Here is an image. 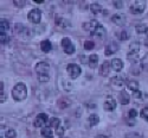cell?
Listing matches in <instances>:
<instances>
[{
  "label": "cell",
  "instance_id": "cell-39",
  "mask_svg": "<svg viewBox=\"0 0 148 138\" xmlns=\"http://www.w3.org/2000/svg\"><path fill=\"white\" fill-rule=\"evenodd\" d=\"M113 4H114V6H115V7H119V8H121V7H122V5H123V3H122V1H114Z\"/></svg>",
  "mask_w": 148,
  "mask_h": 138
},
{
  "label": "cell",
  "instance_id": "cell-10",
  "mask_svg": "<svg viewBox=\"0 0 148 138\" xmlns=\"http://www.w3.org/2000/svg\"><path fill=\"white\" fill-rule=\"evenodd\" d=\"M110 66H112V69L115 71H121L123 68V62L120 58H114L110 62Z\"/></svg>",
  "mask_w": 148,
  "mask_h": 138
},
{
  "label": "cell",
  "instance_id": "cell-44",
  "mask_svg": "<svg viewBox=\"0 0 148 138\" xmlns=\"http://www.w3.org/2000/svg\"><path fill=\"white\" fill-rule=\"evenodd\" d=\"M145 44L148 46V32H147V38H146V41H145Z\"/></svg>",
  "mask_w": 148,
  "mask_h": 138
},
{
  "label": "cell",
  "instance_id": "cell-26",
  "mask_svg": "<svg viewBox=\"0 0 148 138\" xmlns=\"http://www.w3.org/2000/svg\"><path fill=\"white\" fill-rule=\"evenodd\" d=\"M136 31L139 33H147L148 32V28L146 26L145 24H140V25H138V26H136Z\"/></svg>",
  "mask_w": 148,
  "mask_h": 138
},
{
  "label": "cell",
  "instance_id": "cell-9",
  "mask_svg": "<svg viewBox=\"0 0 148 138\" xmlns=\"http://www.w3.org/2000/svg\"><path fill=\"white\" fill-rule=\"evenodd\" d=\"M110 68H112V66H110V63L108 61H104L102 66L100 67V75L101 76H107V75H109V71H110Z\"/></svg>",
  "mask_w": 148,
  "mask_h": 138
},
{
  "label": "cell",
  "instance_id": "cell-32",
  "mask_svg": "<svg viewBox=\"0 0 148 138\" xmlns=\"http://www.w3.org/2000/svg\"><path fill=\"white\" fill-rule=\"evenodd\" d=\"M58 106H59L60 108H65V107L69 106V103L65 101V100H58Z\"/></svg>",
  "mask_w": 148,
  "mask_h": 138
},
{
  "label": "cell",
  "instance_id": "cell-34",
  "mask_svg": "<svg viewBox=\"0 0 148 138\" xmlns=\"http://www.w3.org/2000/svg\"><path fill=\"white\" fill-rule=\"evenodd\" d=\"M128 38H129L128 32H127V31H122V32H121V37H120V40L125 41V40H128Z\"/></svg>",
  "mask_w": 148,
  "mask_h": 138
},
{
  "label": "cell",
  "instance_id": "cell-35",
  "mask_svg": "<svg viewBox=\"0 0 148 138\" xmlns=\"http://www.w3.org/2000/svg\"><path fill=\"white\" fill-rule=\"evenodd\" d=\"M136 116H138V112H136V110L132 108V110L129 111V118H136Z\"/></svg>",
  "mask_w": 148,
  "mask_h": 138
},
{
  "label": "cell",
  "instance_id": "cell-3",
  "mask_svg": "<svg viewBox=\"0 0 148 138\" xmlns=\"http://www.w3.org/2000/svg\"><path fill=\"white\" fill-rule=\"evenodd\" d=\"M146 10V1L143 0H138V1H134L130 7H129V11L134 15H140Z\"/></svg>",
  "mask_w": 148,
  "mask_h": 138
},
{
  "label": "cell",
  "instance_id": "cell-15",
  "mask_svg": "<svg viewBox=\"0 0 148 138\" xmlns=\"http://www.w3.org/2000/svg\"><path fill=\"white\" fill-rule=\"evenodd\" d=\"M129 100H130V96H129L127 91H122L120 93V103L121 104L127 105V104H129Z\"/></svg>",
  "mask_w": 148,
  "mask_h": 138
},
{
  "label": "cell",
  "instance_id": "cell-20",
  "mask_svg": "<svg viewBox=\"0 0 148 138\" xmlns=\"http://www.w3.org/2000/svg\"><path fill=\"white\" fill-rule=\"evenodd\" d=\"M139 58V50H129L128 53V60L134 62Z\"/></svg>",
  "mask_w": 148,
  "mask_h": 138
},
{
  "label": "cell",
  "instance_id": "cell-29",
  "mask_svg": "<svg viewBox=\"0 0 148 138\" xmlns=\"http://www.w3.org/2000/svg\"><path fill=\"white\" fill-rule=\"evenodd\" d=\"M94 46H95V44H94V42H91V41H85V42H84V49H85V50H92Z\"/></svg>",
  "mask_w": 148,
  "mask_h": 138
},
{
  "label": "cell",
  "instance_id": "cell-12",
  "mask_svg": "<svg viewBox=\"0 0 148 138\" xmlns=\"http://www.w3.org/2000/svg\"><path fill=\"white\" fill-rule=\"evenodd\" d=\"M117 50H119V45H117L116 43H110L109 45L106 46V49H104V54H106L107 56H109V55H113L114 53H116Z\"/></svg>",
  "mask_w": 148,
  "mask_h": 138
},
{
  "label": "cell",
  "instance_id": "cell-5",
  "mask_svg": "<svg viewBox=\"0 0 148 138\" xmlns=\"http://www.w3.org/2000/svg\"><path fill=\"white\" fill-rule=\"evenodd\" d=\"M66 70H68V73H69V75H70L71 79L78 78L79 74H81V71H82L81 67L77 66V64H75V63H70V64L66 67Z\"/></svg>",
  "mask_w": 148,
  "mask_h": 138
},
{
  "label": "cell",
  "instance_id": "cell-16",
  "mask_svg": "<svg viewBox=\"0 0 148 138\" xmlns=\"http://www.w3.org/2000/svg\"><path fill=\"white\" fill-rule=\"evenodd\" d=\"M112 85L115 87H123L125 86V79H122L120 76H115L112 79Z\"/></svg>",
  "mask_w": 148,
  "mask_h": 138
},
{
  "label": "cell",
  "instance_id": "cell-38",
  "mask_svg": "<svg viewBox=\"0 0 148 138\" xmlns=\"http://www.w3.org/2000/svg\"><path fill=\"white\" fill-rule=\"evenodd\" d=\"M139 49H140V46H139V43L138 42L130 44V50H139Z\"/></svg>",
  "mask_w": 148,
  "mask_h": 138
},
{
  "label": "cell",
  "instance_id": "cell-27",
  "mask_svg": "<svg viewBox=\"0 0 148 138\" xmlns=\"http://www.w3.org/2000/svg\"><path fill=\"white\" fill-rule=\"evenodd\" d=\"M10 37L6 35V33H0V42H1V44H7L10 42Z\"/></svg>",
  "mask_w": 148,
  "mask_h": 138
},
{
  "label": "cell",
  "instance_id": "cell-11",
  "mask_svg": "<svg viewBox=\"0 0 148 138\" xmlns=\"http://www.w3.org/2000/svg\"><path fill=\"white\" fill-rule=\"evenodd\" d=\"M112 20L116 24V25H123L126 23V16L125 15H122V13H116V15H114L113 17H112Z\"/></svg>",
  "mask_w": 148,
  "mask_h": 138
},
{
  "label": "cell",
  "instance_id": "cell-21",
  "mask_svg": "<svg viewBox=\"0 0 148 138\" xmlns=\"http://www.w3.org/2000/svg\"><path fill=\"white\" fill-rule=\"evenodd\" d=\"M42 135H43V137H45V138H53L52 137V130H51V128L50 126H45V128H43V130H42Z\"/></svg>",
  "mask_w": 148,
  "mask_h": 138
},
{
  "label": "cell",
  "instance_id": "cell-19",
  "mask_svg": "<svg viewBox=\"0 0 148 138\" xmlns=\"http://www.w3.org/2000/svg\"><path fill=\"white\" fill-rule=\"evenodd\" d=\"M127 87L129 89H132L133 92H136V91H139V82L129 80V81H127Z\"/></svg>",
  "mask_w": 148,
  "mask_h": 138
},
{
  "label": "cell",
  "instance_id": "cell-36",
  "mask_svg": "<svg viewBox=\"0 0 148 138\" xmlns=\"http://www.w3.org/2000/svg\"><path fill=\"white\" fill-rule=\"evenodd\" d=\"M13 4H14L17 7H23L24 5L26 4V1H24V0H23V1H18V0H14V1H13Z\"/></svg>",
  "mask_w": 148,
  "mask_h": 138
},
{
  "label": "cell",
  "instance_id": "cell-7",
  "mask_svg": "<svg viewBox=\"0 0 148 138\" xmlns=\"http://www.w3.org/2000/svg\"><path fill=\"white\" fill-rule=\"evenodd\" d=\"M62 46H63V50L65 54L71 55L75 53V45L72 44V42L69 38H63V41H62Z\"/></svg>",
  "mask_w": 148,
  "mask_h": 138
},
{
  "label": "cell",
  "instance_id": "cell-37",
  "mask_svg": "<svg viewBox=\"0 0 148 138\" xmlns=\"http://www.w3.org/2000/svg\"><path fill=\"white\" fill-rule=\"evenodd\" d=\"M142 68H143L145 70H147V71H148V57H147V58H145V60L142 61Z\"/></svg>",
  "mask_w": 148,
  "mask_h": 138
},
{
  "label": "cell",
  "instance_id": "cell-42",
  "mask_svg": "<svg viewBox=\"0 0 148 138\" xmlns=\"http://www.w3.org/2000/svg\"><path fill=\"white\" fill-rule=\"evenodd\" d=\"M95 138H108V137H106V136H103V135H98V136H96Z\"/></svg>",
  "mask_w": 148,
  "mask_h": 138
},
{
  "label": "cell",
  "instance_id": "cell-1",
  "mask_svg": "<svg viewBox=\"0 0 148 138\" xmlns=\"http://www.w3.org/2000/svg\"><path fill=\"white\" fill-rule=\"evenodd\" d=\"M49 71H50V67H49V64L45 63V62H40V63L36 66V73L38 74V80L40 82H46L50 80Z\"/></svg>",
  "mask_w": 148,
  "mask_h": 138
},
{
  "label": "cell",
  "instance_id": "cell-4",
  "mask_svg": "<svg viewBox=\"0 0 148 138\" xmlns=\"http://www.w3.org/2000/svg\"><path fill=\"white\" fill-rule=\"evenodd\" d=\"M27 18L30 21L34 23V24H38L40 23V19H42V12L39 8H33L29 12V15H27Z\"/></svg>",
  "mask_w": 148,
  "mask_h": 138
},
{
  "label": "cell",
  "instance_id": "cell-40",
  "mask_svg": "<svg viewBox=\"0 0 148 138\" xmlns=\"http://www.w3.org/2000/svg\"><path fill=\"white\" fill-rule=\"evenodd\" d=\"M126 138H132V137H130V135H127ZM133 138H142V135H141V133H138V135L133 136Z\"/></svg>",
  "mask_w": 148,
  "mask_h": 138
},
{
  "label": "cell",
  "instance_id": "cell-24",
  "mask_svg": "<svg viewBox=\"0 0 148 138\" xmlns=\"http://www.w3.org/2000/svg\"><path fill=\"white\" fill-rule=\"evenodd\" d=\"M8 29H10L8 21L7 20H1V23H0V31H1V33H5Z\"/></svg>",
  "mask_w": 148,
  "mask_h": 138
},
{
  "label": "cell",
  "instance_id": "cell-8",
  "mask_svg": "<svg viewBox=\"0 0 148 138\" xmlns=\"http://www.w3.org/2000/svg\"><path fill=\"white\" fill-rule=\"evenodd\" d=\"M97 26H98V23H97V20H95V19H92V20H90V21H88V23H84V24H83V29H84L85 31H89L91 35H92V32L96 30Z\"/></svg>",
  "mask_w": 148,
  "mask_h": 138
},
{
  "label": "cell",
  "instance_id": "cell-2",
  "mask_svg": "<svg viewBox=\"0 0 148 138\" xmlns=\"http://www.w3.org/2000/svg\"><path fill=\"white\" fill-rule=\"evenodd\" d=\"M12 95L17 100V101H20V100H24L27 95V88L25 83H17L14 86V88L12 89Z\"/></svg>",
  "mask_w": 148,
  "mask_h": 138
},
{
  "label": "cell",
  "instance_id": "cell-28",
  "mask_svg": "<svg viewBox=\"0 0 148 138\" xmlns=\"http://www.w3.org/2000/svg\"><path fill=\"white\" fill-rule=\"evenodd\" d=\"M140 116H141V118H142V119H145V120H147V121H148V107H145V108H142V110H141Z\"/></svg>",
  "mask_w": 148,
  "mask_h": 138
},
{
  "label": "cell",
  "instance_id": "cell-18",
  "mask_svg": "<svg viewBox=\"0 0 148 138\" xmlns=\"http://www.w3.org/2000/svg\"><path fill=\"white\" fill-rule=\"evenodd\" d=\"M40 49L43 50L44 53H49V51H50V50L52 49V45H51L50 41H43L40 43Z\"/></svg>",
  "mask_w": 148,
  "mask_h": 138
},
{
  "label": "cell",
  "instance_id": "cell-13",
  "mask_svg": "<svg viewBox=\"0 0 148 138\" xmlns=\"http://www.w3.org/2000/svg\"><path fill=\"white\" fill-rule=\"evenodd\" d=\"M106 29L102 26V25L101 24H98V26L96 28V30L92 32V36H95V37H97V38H103V37L106 36Z\"/></svg>",
  "mask_w": 148,
  "mask_h": 138
},
{
  "label": "cell",
  "instance_id": "cell-6",
  "mask_svg": "<svg viewBox=\"0 0 148 138\" xmlns=\"http://www.w3.org/2000/svg\"><path fill=\"white\" fill-rule=\"evenodd\" d=\"M49 124V118L45 113H40L34 119V126L36 128H45V125Z\"/></svg>",
  "mask_w": 148,
  "mask_h": 138
},
{
  "label": "cell",
  "instance_id": "cell-14",
  "mask_svg": "<svg viewBox=\"0 0 148 138\" xmlns=\"http://www.w3.org/2000/svg\"><path fill=\"white\" fill-rule=\"evenodd\" d=\"M116 108V101L113 98H108L104 103V110L107 111H114Z\"/></svg>",
  "mask_w": 148,
  "mask_h": 138
},
{
  "label": "cell",
  "instance_id": "cell-23",
  "mask_svg": "<svg viewBox=\"0 0 148 138\" xmlns=\"http://www.w3.org/2000/svg\"><path fill=\"white\" fill-rule=\"evenodd\" d=\"M88 62H89V66L91 68H95L97 66V62H98V56L97 55H91L89 58H88Z\"/></svg>",
  "mask_w": 148,
  "mask_h": 138
},
{
  "label": "cell",
  "instance_id": "cell-41",
  "mask_svg": "<svg viewBox=\"0 0 148 138\" xmlns=\"http://www.w3.org/2000/svg\"><path fill=\"white\" fill-rule=\"evenodd\" d=\"M5 100H6V96L4 95V93H1V96H0V101L3 103V101H5Z\"/></svg>",
  "mask_w": 148,
  "mask_h": 138
},
{
  "label": "cell",
  "instance_id": "cell-31",
  "mask_svg": "<svg viewBox=\"0 0 148 138\" xmlns=\"http://www.w3.org/2000/svg\"><path fill=\"white\" fill-rule=\"evenodd\" d=\"M56 133H57V136H58L59 138H62V137H63V135H64V128L59 125V126L56 129Z\"/></svg>",
  "mask_w": 148,
  "mask_h": 138
},
{
  "label": "cell",
  "instance_id": "cell-25",
  "mask_svg": "<svg viewBox=\"0 0 148 138\" xmlns=\"http://www.w3.org/2000/svg\"><path fill=\"white\" fill-rule=\"evenodd\" d=\"M98 121H100V118L97 117V114H90V117H89V123H90L91 126H95V125H97Z\"/></svg>",
  "mask_w": 148,
  "mask_h": 138
},
{
  "label": "cell",
  "instance_id": "cell-43",
  "mask_svg": "<svg viewBox=\"0 0 148 138\" xmlns=\"http://www.w3.org/2000/svg\"><path fill=\"white\" fill-rule=\"evenodd\" d=\"M34 3L36 4H43L44 1H43V0H40V1H39V0H34Z\"/></svg>",
  "mask_w": 148,
  "mask_h": 138
},
{
  "label": "cell",
  "instance_id": "cell-22",
  "mask_svg": "<svg viewBox=\"0 0 148 138\" xmlns=\"http://www.w3.org/2000/svg\"><path fill=\"white\" fill-rule=\"evenodd\" d=\"M60 125V120L58 118H50L49 119V124H47V126H50V128H58Z\"/></svg>",
  "mask_w": 148,
  "mask_h": 138
},
{
  "label": "cell",
  "instance_id": "cell-33",
  "mask_svg": "<svg viewBox=\"0 0 148 138\" xmlns=\"http://www.w3.org/2000/svg\"><path fill=\"white\" fill-rule=\"evenodd\" d=\"M133 96H134L135 99H140V98H143V96H146V94L143 95V93H142V92H140V91H136V92H134V93H133Z\"/></svg>",
  "mask_w": 148,
  "mask_h": 138
},
{
  "label": "cell",
  "instance_id": "cell-17",
  "mask_svg": "<svg viewBox=\"0 0 148 138\" xmlns=\"http://www.w3.org/2000/svg\"><path fill=\"white\" fill-rule=\"evenodd\" d=\"M90 11L92 12L94 15H98V13H101L102 12V6L100 4H97V3H92L90 5Z\"/></svg>",
  "mask_w": 148,
  "mask_h": 138
},
{
  "label": "cell",
  "instance_id": "cell-30",
  "mask_svg": "<svg viewBox=\"0 0 148 138\" xmlns=\"http://www.w3.org/2000/svg\"><path fill=\"white\" fill-rule=\"evenodd\" d=\"M17 137V132L13 129H10L6 131V138H16Z\"/></svg>",
  "mask_w": 148,
  "mask_h": 138
}]
</instances>
